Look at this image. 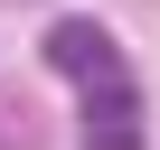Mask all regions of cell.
<instances>
[{
	"instance_id": "1",
	"label": "cell",
	"mask_w": 160,
	"mask_h": 150,
	"mask_svg": "<svg viewBox=\"0 0 160 150\" xmlns=\"http://www.w3.org/2000/svg\"><path fill=\"white\" fill-rule=\"evenodd\" d=\"M47 66H57V75H75V85H104V75H122V47H113V28H104V19L75 10V19H57V28H47Z\"/></svg>"
},
{
	"instance_id": "2",
	"label": "cell",
	"mask_w": 160,
	"mask_h": 150,
	"mask_svg": "<svg viewBox=\"0 0 160 150\" xmlns=\"http://www.w3.org/2000/svg\"><path fill=\"white\" fill-rule=\"evenodd\" d=\"M141 94H132V75H104V85H85V122H132Z\"/></svg>"
},
{
	"instance_id": "3",
	"label": "cell",
	"mask_w": 160,
	"mask_h": 150,
	"mask_svg": "<svg viewBox=\"0 0 160 150\" xmlns=\"http://www.w3.org/2000/svg\"><path fill=\"white\" fill-rule=\"evenodd\" d=\"M85 150H141V122H85Z\"/></svg>"
}]
</instances>
